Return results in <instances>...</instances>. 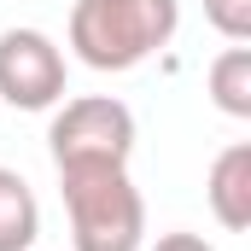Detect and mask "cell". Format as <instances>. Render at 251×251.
I'll use <instances>...</instances> for the list:
<instances>
[{"label": "cell", "instance_id": "6da1fadb", "mask_svg": "<svg viewBox=\"0 0 251 251\" xmlns=\"http://www.w3.org/2000/svg\"><path fill=\"white\" fill-rule=\"evenodd\" d=\"M181 29V0H76L70 53L88 70H134L164 53Z\"/></svg>", "mask_w": 251, "mask_h": 251}, {"label": "cell", "instance_id": "7a4b0ae2", "mask_svg": "<svg viewBox=\"0 0 251 251\" xmlns=\"http://www.w3.org/2000/svg\"><path fill=\"white\" fill-rule=\"evenodd\" d=\"M70 246L76 251H140L146 240V199L128 181V164H76L59 170Z\"/></svg>", "mask_w": 251, "mask_h": 251}, {"label": "cell", "instance_id": "3957f363", "mask_svg": "<svg viewBox=\"0 0 251 251\" xmlns=\"http://www.w3.org/2000/svg\"><path fill=\"white\" fill-rule=\"evenodd\" d=\"M47 146H53V170H76V164H128L134 152V111L111 94H82V100H64L53 128H47Z\"/></svg>", "mask_w": 251, "mask_h": 251}, {"label": "cell", "instance_id": "277c9868", "mask_svg": "<svg viewBox=\"0 0 251 251\" xmlns=\"http://www.w3.org/2000/svg\"><path fill=\"white\" fill-rule=\"evenodd\" d=\"M0 100L12 111H53L64 100V47L47 29L0 35Z\"/></svg>", "mask_w": 251, "mask_h": 251}, {"label": "cell", "instance_id": "5b68a950", "mask_svg": "<svg viewBox=\"0 0 251 251\" xmlns=\"http://www.w3.org/2000/svg\"><path fill=\"white\" fill-rule=\"evenodd\" d=\"M204 199H210V216L228 234L251 228V140H234V146L216 152V164L204 176Z\"/></svg>", "mask_w": 251, "mask_h": 251}, {"label": "cell", "instance_id": "8992f818", "mask_svg": "<svg viewBox=\"0 0 251 251\" xmlns=\"http://www.w3.org/2000/svg\"><path fill=\"white\" fill-rule=\"evenodd\" d=\"M41 240V199L35 187L0 164V251H29Z\"/></svg>", "mask_w": 251, "mask_h": 251}, {"label": "cell", "instance_id": "52a82bcc", "mask_svg": "<svg viewBox=\"0 0 251 251\" xmlns=\"http://www.w3.org/2000/svg\"><path fill=\"white\" fill-rule=\"evenodd\" d=\"M204 82H210L216 111H228V117H251V47H246V41L222 47V53L210 59V70H204Z\"/></svg>", "mask_w": 251, "mask_h": 251}, {"label": "cell", "instance_id": "ba28073f", "mask_svg": "<svg viewBox=\"0 0 251 251\" xmlns=\"http://www.w3.org/2000/svg\"><path fill=\"white\" fill-rule=\"evenodd\" d=\"M204 18L216 35L228 41H251V0H204Z\"/></svg>", "mask_w": 251, "mask_h": 251}, {"label": "cell", "instance_id": "9c48e42d", "mask_svg": "<svg viewBox=\"0 0 251 251\" xmlns=\"http://www.w3.org/2000/svg\"><path fill=\"white\" fill-rule=\"evenodd\" d=\"M152 251H216L204 234H187V228H176V234H158V246Z\"/></svg>", "mask_w": 251, "mask_h": 251}]
</instances>
